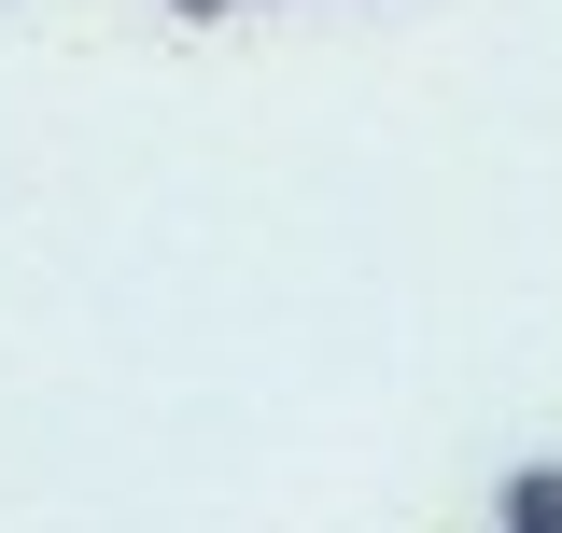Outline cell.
<instances>
[{"mask_svg": "<svg viewBox=\"0 0 562 533\" xmlns=\"http://www.w3.org/2000/svg\"><path fill=\"white\" fill-rule=\"evenodd\" d=\"M506 533H562V464H520V477H506Z\"/></svg>", "mask_w": 562, "mask_h": 533, "instance_id": "6da1fadb", "label": "cell"}, {"mask_svg": "<svg viewBox=\"0 0 562 533\" xmlns=\"http://www.w3.org/2000/svg\"><path fill=\"white\" fill-rule=\"evenodd\" d=\"M169 14H183V29H211V14H239V0H169Z\"/></svg>", "mask_w": 562, "mask_h": 533, "instance_id": "7a4b0ae2", "label": "cell"}]
</instances>
